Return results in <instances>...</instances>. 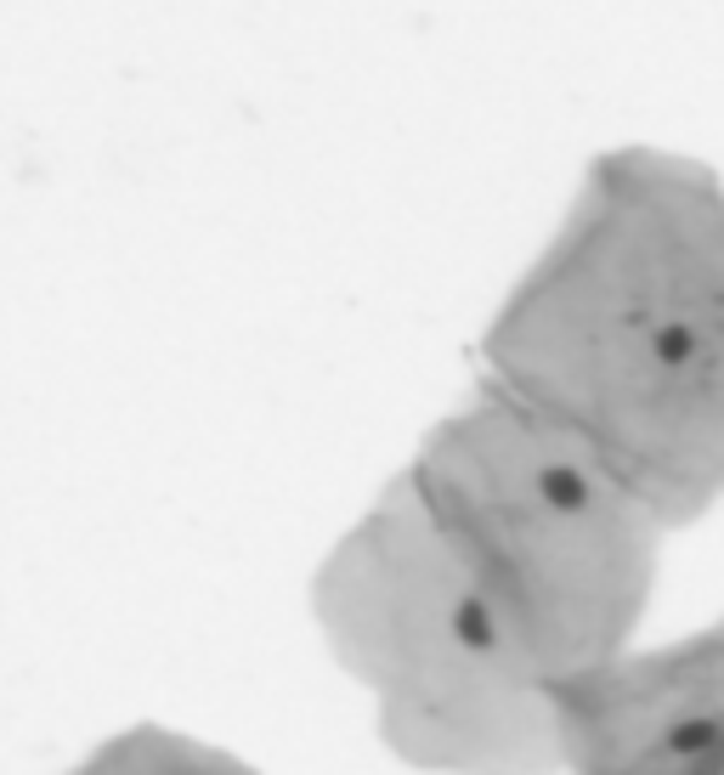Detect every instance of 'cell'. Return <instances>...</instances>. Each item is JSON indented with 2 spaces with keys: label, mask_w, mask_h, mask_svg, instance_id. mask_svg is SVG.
Here are the masks:
<instances>
[{
  "label": "cell",
  "mask_w": 724,
  "mask_h": 775,
  "mask_svg": "<svg viewBox=\"0 0 724 775\" xmlns=\"http://www.w3.org/2000/svg\"><path fill=\"white\" fill-rule=\"evenodd\" d=\"M538 493H544V504H555V510H584L589 481L577 475L571 464H549V470L538 475Z\"/></svg>",
  "instance_id": "obj_1"
},
{
  "label": "cell",
  "mask_w": 724,
  "mask_h": 775,
  "mask_svg": "<svg viewBox=\"0 0 724 775\" xmlns=\"http://www.w3.org/2000/svg\"><path fill=\"white\" fill-rule=\"evenodd\" d=\"M453 635H459L470 651H487V646H493V617H487V606H481V600H464V606L453 611Z\"/></svg>",
  "instance_id": "obj_2"
},
{
  "label": "cell",
  "mask_w": 724,
  "mask_h": 775,
  "mask_svg": "<svg viewBox=\"0 0 724 775\" xmlns=\"http://www.w3.org/2000/svg\"><path fill=\"white\" fill-rule=\"evenodd\" d=\"M691 352H696V334H691L685 323H668V328H657L651 357H657L662 368H680V363H691Z\"/></svg>",
  "instance_id": "obj_3"
},
{
  "label": "cell",
  "mask_w": 724,
  "mask_h": 775,
  "mask_svg": "<svg viewBox=\"0 0 724 775\" xmlns=\"http://www.w3.org/2000/svg\"><path fill=\"white\" fill-rule=\"evenodd\" d=\"M668 747H673V753H685V758H696V753L718 747V731H713V724H702V719H691V724H673Z\"/></svg>",
  "instance_id": "obj_4"
}]
</instances>
